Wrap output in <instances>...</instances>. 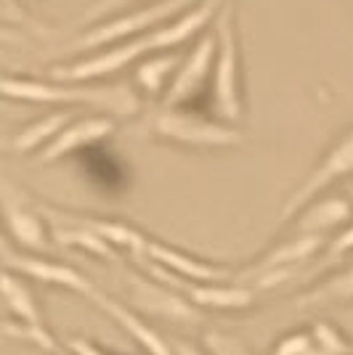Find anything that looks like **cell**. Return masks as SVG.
<instances>
[{"mask_svg":"<svg viewBox=\"0 0 353 355\" xmlns=\"http://www.w3.org/2000/svg\"><path fill=\"white\" fill-rule=\"evenodd\" d=\"M223 0H205L197 3L192 11H186L183 16H178L173 21L162 24L157 30L147 32L141 37H133L125 43L109 45L93 56L77 59L72 64H56L48 69V80L56 83H96L106 74L122 72L128 64H133L136 59L154 53V51H176L181 43H186L194 35H202L205 27L210 24L213 16H218Z\"/></svg>","mask_w":353,"mask_h":355,"instance_id":"1","label":"cell"},{"mask_svg":"<svg viewBox=\"0 0 353 355\" xmlns=\"http://www.w3.org/2000/svg\"><path fill=\"white\" fill-rule=\"evenodd\" d=\"M3 96L27 104H80L109 112L115 117L138 114L141 101L128 85H101V83H56L32 77H6Z\"/></svg>","mask_w":353,"mask_h":355,"instance_id":"2","label":"cell"},{"mask_svg":"<svg viewBox=\"0 0 353 355\" xmlns=\"http://www.w3.org/2000/svg\"><path fill=\"white\" fill-rule=\"evenodd\" d=\"M215 37L218 53L213 67V109L221 122L236 125L245 117V96H242V56H239V35L234 24V8L223 3L215 16Z\"/></svg>","mask_w":353,"mask_h":355,"instance_id":"3","label":"cell"},{"mask_svg":"<svg viewBox=\"0 0 353 355\" xmlns=\"http://www.w3.org/2000/svg\"><path fill=\"white\" fill-rule=\"evenodd\" d=\"M197 0H157V3H147L138 6L128 14H120L109 21H101L96 27L83 30L72 43L67 45L72 53H83V51H99V48H109V45L125 43L133 37H141L147 32L157 30L162 24L173 21L186 11H192Z\"/></svg>","mask_w":353,"mask_h":355,"instance_id":"4","label":"cell"},{"mask_svg":"<svg viewBox=\"0 0 353 355\" xmlns=\"http://www.w3.org/2000/svg\"><path fill=\"white\" fill-rule=\"evenodd\" d=\"M149 130L160 141L189 148H229L239 146L245 141L234 125H226L221 119H205L183 109H167V106L154 112V117L149 119Z\"/></svg>","mask_w":353,"mask_h":355,"instance_id":"5","label":"cell"},{"mask_svg":"<svg viewBox=\"0 0 353 355\" xmlns=\"http://www.w3.org/2000/svg\"><path fill=\"white\" fill-rule=\"evenodd\" d=\"M141 266L147 268V273L151 279L162 282L165 286L176 289L181 295L192 302L194 308H205V311H247L255 302V292L252 286H242V284H199L189 282V279H181L176 273L165 270L157 263H151L147 257H136Z\"/></svg>","mask_w":353,"mask_h":355,"instance_id":"6","label":"cell"},{"mask_svg":"<svg viewBox=\"0 0 353 355\" xmlns=\"http://www.w3.org/2000/svg\"><path fill=\"white\" fill-rule=\"evenodd\" d=\"M351 173H353V128L348 133L340 135L338 141L329 146V151L319 159V164L303 178V183L287 196V202L281 205L279 218L287 220V218L297 215L300 209L309 207L327 186H332L335 180L351 175Z\"/></svg>","mask_w":353,"mask_h":355,"instance_id":"7","label":"cell"},{"mask_svg":"<svg viewBox=\"0 0 353 355\" xmlns=\"http://www.w3.org/2000/svg\"><path fill=\"white\" fill-rule=\"evenodd\" d=\"M3 263H6V270H11V273H19V276L32 279V282H40V284H45V286L69 289V292L85 297L90 302H93V297L101 292V289L90 282L88 276H83L80 270L64 266V263H56V260H45L40 254L16 252L8 241L3 244Z\"/></svg>","mask_w":353,"mask_h":355,"instance_id":"8","label":"cell"},{"mask_svg":"<svg viewBox=\"0 0 353 355\" xmlns=\"http://www.w3.org/2000/svg\"><path fill=\"white\" fill-rule=\"evenodd\" d=\"M128 284H131V308L136 313L160 315L165 321H176V324L199 321V308H194L181 292L165 286L157 279L128 273Z\"/></svg>","mask_w":353,"mask_h":355,"instance_id":"9","label":"cell"},{"mask_svg":"<svg viewBox=\"0 0 353 355\" xmlns=\"http://www.w3.org/2000/svg\"><path fill=\"white\" fill-rule=\"evenodd\" d=\"M215 53H218L215 30H205L199 35V40L194 43L192 53L178 67L176 77L170 80V85H167L165 96H162V106L178 109L181 104L192 101L194 96L202 90V85L207 83L210 69L215 67Z\"/></svg>","mask_w":353,"mask_h":355,"instance_id":"10","label":"cell"},{"mask_svg":"<svg viewBox=\"0 0 353 355\" xmlns=\"http://www.w3.org/2000/svg\"><path fill=\"white\" fill-rule=\"evenodd\" d=\"M322 247H324V236H303V234H295L290 241H281L274 250L265 252L255 266H250L242 273V279H245V282H255V279H261L265 273H287V276L293 279L295 273H297V266L311 260Z\"/></svg>","mask_w":353,"mask_h":355,"instance_id":"11","label":"cell"},{"mask_svg":"<svg viewBox=\"0 0 353 355\" xmlns=\"http://www.w3.org/2000/svg\"><path fill=\"white\" fill-rule=\"evenodd\" d=\"M38 212L43 215L45 220L51 223H74V225H83V228H90L93 234H99L101 239H106L112 247H122V250H131L133 257H144L149 247V239L136 231L128 223H117V220H101V218H90V215H74V212H61V209L54 207H43L38 205Z\"/></svg>","mask_w":353,"mask_h":355,"instance_id":"12","label":"cell"},{"mask_svg":"<svg viewBox=\"0 0 353 355\" xmlns=\"http://www.w3.org/2000/svg\"><path fill=\"white\" fill-rule=\"evenodd\" d=\"M147 260L157 263L160 268L176 273L181 279H189V282H199V284H221L231 279V270L223 266H213L207 260H199V257H192L186 252L176 250V247H167V244H160L154 239H149L147 247Z\"/></svg>","mask_w":353,"mask_h":355,"instance_id":"13","label":"cell"},{"mask_svg":"<svg viewBox=\"0 0 353 355\" xmlns=\"http://www.w3.org/2000/svg\"><path fill=\"white\" fill-rule=\"evenodd\" d=\"M112 133H115V119L112 117L74 119V122H69V125L48 144V146L40 148V162H45V164L56 162L61 157H69L72 151H80V148L99 144V141L109 138Z\"/></svg>","mask_w":353,"mask_h":355,"instance_id":"14","label":"cell"},{"mask_svg":"<svg viewBox=\"0 0 353 355\" xmlns=\"http://www.w3.org/2000/svg\"><path fill=\"white\" fill-rule=\"evenodd\" d=\"M3 212H6L8 234L22 250L45 252L51 247L48 234H45V218L38 212V207H27L22 202H14L8 183L3 186Z\"/></svg>","mask_w":353,"mask_h":355,"instance_id":"15","label":"cell"},{"mask_svg":"<svg viewBox=\"0 0 353 355\" xmlns=\"http://www.w3.org/2000/svg\"><path fill=\"white\" fill-rule=\"evenodd\" d=\"M353 218V202L345 196H329V199H313L309 207L297 212L295 234L303 236H324L327 231L348 225Z\"/></svg>","mask_w":353,"mask_h":355,"instance_id":"16","label":"cell"},{"mask_svg":"<svg viewBox=\"0 0 353 355\" xmlns=\"http://www.w3.org/2000/svg\"><path fill=\"white\" fill-rule=\"evenodd\" d=\"M3 302H6V311L11 315V321L30 324V326H43L38 300H35V295L27 289L24 276L11 273V270L3 273Z\"/></svg>","mask_w":353,"mask_h":355,"instance_id":"17","label":"cell"},{"mask_svg":"<svg viewBox=\"0 0 353 355\" xmlns=\"http://www.w3.org/2000/svg\"><path fill=\"white\" fill-rule=\"evenodd\" d=\"M186 56H181L178 51H165V53H157V56H149L138 64L136 69V83L138 88L149 93V96H157V93H165L170 80L176 77L178 67L183 64Z\"/></svg>","mask_w":353,"mask_h":355,"instance_id":"18","label":"cell"},{"mask_svg":"<svg viewBox=\"0 0 353 355\" xmlns=\"http://www.w3.org/2000/svg\"><path fill=\"white\" fill-rule=\"evenodd\" d=\"M69 122H72V119H69V114H64V112L45 114V117L30 122L27 128H22V130L14 135L11 148L19 151V154H30V151H35V148H40V146L45 148Z\"/></svg>","mask_w":353,"mask_h":355,"instance_id":"19","label":"cell"},{"mask_svg":"<svg viewBox=\"0 0 353 355\" xmlns=\"http://www.w3.org/2000/svg\"><path fill=\"white\" fill-rule=\"evenodd\" d=\"M324 302H353V260L329 279L316 284L306 295L295 297V305H324Z\"/></svg>","mask_w":353,"mask_h":355,"instance_id":"20","label":"cell"},{"mask_svg":"<svg viewBox=\"0 0 353 355\" xmlns=\"http://www.w3.org/2000/svg\"><path fill=\"white\" fill-rule=\"evenodd\" d=\"M51 231H54V241H59L61 247H77V250H85L90 254H99L104 260H117L115 247L99 234H93L90 228L74 225V223H54Z\"/></svg>","mask_w":353,"mask_h":355,"instance_id":"21","label":"cell"},{"mask_svg":"<svg viewBox=\"0 0 353 355\" xmlns=\"http://www.w3.org/2000/svg\"><path fill=\"white\" fill-rule=\"evenodd\" d=\"M309 331L316 345V355H353V342L332 321H313Z\"/></svg>","mask_w":353,"mask_h":355,"instance_id":"22","label":"cell"},{"mask_svg":"<svg viewBox=\"0 0 353 355\" xmlns=\"http://www.w3.org/2000/svg\"><path fill=\"white\" fill-rule=\"evenodd\" d=\"M136 3H144V0H93L88 11L77 19V27H96L120 14H128L136 8ZM149 3H157V0H149Z\"/></svg>","mask_w":353,"mask_h":355,"instance_id":"23","label":"cell"},{"mask_svg":"<svg viewBox=\"0 0 353 355\" xmlns=\"http://www.w3.org/2000/svg\"><path fill=\"white\" fill-rule=\"evenodd\" d=\"M274 355H316V345L309 329H295L274 345Z\"/></svg>","mask_w":353,"mask_h":355,"instance_id":"24","label":"cell"},{"mask_svg":"<svg viewBox=\"0 0 353 355\" xmlns=\"http://www.w3.org/2000/svg\"><path fill=\"white\" fill-rule=\"evenodd\" d=\"M351 252H353V225H348V228H345L340 236H335L329 244H327L324 257L319 260L316 270H324V268H329V266H338L340 260H345Z\"/></svg>","mask_w":353,"mask_h":355,"instance_id":"25","label":"cell"},{"mask_svg":"<svg viewBox=\"0 0 353 355\" xmlns=\"http://www.w3.org/2000/svg\"><path fill=\"white\" fill-rule=\"evenodd\" d=\"M205 350L210 355H252L239 340L223 331H210L205 337Z\"/></svg>","mask_w":353,"mask_h":355,"instance_id":"26","label":"cell"},{"mask_svg":"<svg viewBox=\"0 0 353 355\" xmlns=\"http://www.w3.org/2000/svg\"><path fill=\"white\" fill-rule=\"evenodd\" d=\"M64 347L72 355H112V353H106V350H101L96 342L83 340V337H67V340H64Z\"/></svg>","mask_w":353,"mask_h":355,"instance_id":"27","label":"cell"},{"mask_svg":"<svg viewBox=\"0 0 353 355\" xmlns=\"http://www.w3.org/2000/svg\"><path fill=\"white\" fill-rule=\"evenodd\" d=\"M173 353L176 355H210L207 350H199L197 345H189V342H173Z\"/></svg>","mask_w":353,"mask_h":355,"instance_id":"28","label":"cell"},{"mask_svg":"<svg viewBox=\"0 0 353 355\" xmlns=\"http://www.w3.org/2000/svg\"><path fill=\"white\" fill-rule=\"evenodd\" d=\"M351 202H353V189H351Z\"/></svg>","mask_w":353,"mask_h":355,"instance_id":"29","label":"cell"}]
</instances>
